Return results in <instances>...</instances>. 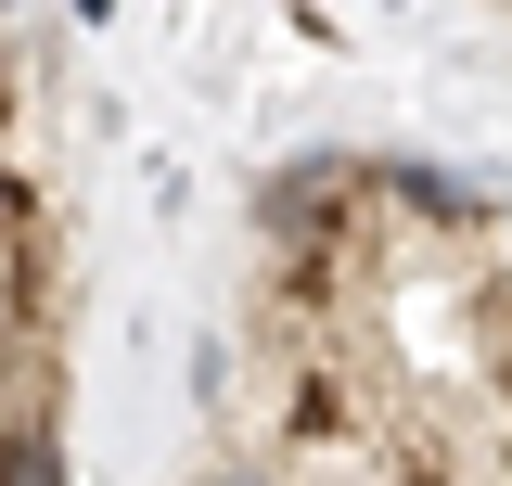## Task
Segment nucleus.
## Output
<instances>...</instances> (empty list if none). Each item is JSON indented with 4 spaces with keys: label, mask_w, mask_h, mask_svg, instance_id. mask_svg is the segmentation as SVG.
<instances>
[{
    "label": "nucleus",
    "mask_w": 512,
    "mask_h": 486,
    "mask_svg": "<svg viewBox=\"0 0 512 486\" xmlns=\"http://www.w3.org/2000/svg\"><path fill=\"white\" fill-rule=\"evenodd\" d=\"M474 371H487V397L512 410V282H500L487 307H474Z\"/></svg>",
    "instance_id": "nucleus-2"
},
{
    "label": "nucleus",
    "mask_w": 512,
    "mask_h": 486,
    "mask_svg": "<svg viewBox=\"0 0 512 486\" xmlns=\"http://www.w3.org/2000/svg\"><path fill=\"white\" fill-rule=\"evenodd\" d=\"M0 486H64V435L52 423H0Z\"/></svg>",
    "instance_id": "nucleus-1"
}]
</instances>
